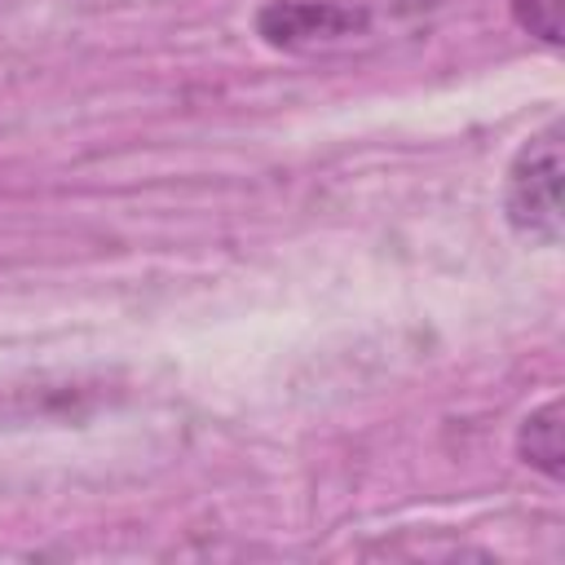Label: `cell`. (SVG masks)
Returning <instances> with one entry per match:
<instances>
[{
	"mask_svg": "<svg viewBox=\"0 0 565 565\" xmlns=\"http://www.w3.org/2000/svg\"><path fill=\"white\" fill-rule=\"evenodd\" d=\"M561 119L530 132L503 172V216L512 234L539 247H561Z\"/></svg>",
	"mask_w": 565,
	"mask_h": 565,
	"instance_id": "6da1fadb",
	"label": "cell"
},
{
	"mask_svg": "<svg viewBox=\"0 0 565 565\" xmlns=\"http://www.w3.org/2000/svg\"><path fill=\"white\" fill-rule=\"evenodd\" d=\"M371 31L375 13L353 0H269L256 13V35L282 53H331Z\"/></svg>",
	"mask_w": 565,
	"mask_h": 565,
	"instance_id": "7a4b0ae2",
	"label": "cell"
},
{
	"mask_svg": "<svg viewBox=\"0 0 565 565\" xmlns=\"http://www.w3.org/2000/svg\"><path fill=\"white\" fill-rule=\"evenodd\" d=\"M516 455L521 463H530L534 472H543L547 481H561L565 472V450H561V397H547L543 406H534L521 428H516Z\"/></svg>",
	"mask_w": 565,
	"mask_h": 565,
	"instance_id": "3957f363",
	"label": "cell"
},
{
	"mask_svg": "<svg viewBox=\"0 0 565 565\" xmlns=\"http://www.w3.org/2000/svg\"><path fill=\"white\" fill-rule=\"evenodd\" d=\"M508 9L525 35H534L547 49L561 44V0H508Z\"/></svg>",
	"mask_w": 565,
	"mask_h": 565,
	"instance_id": "277c9868",
	"label": "cell"
}]
</instances>
